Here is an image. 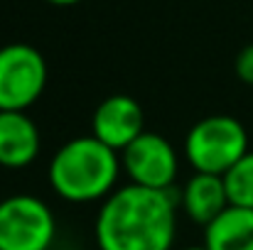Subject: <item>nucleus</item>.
<instances>
[{
  "label": "nucleus",
  "instance_id": "1",
  "mask_svg": "<svg viewBox=\"0 0 253 250\" xmlns=\"http://www.w3.org/2000/svg\"><path fill=\"white\" fill-rule=\"evenodd\" d=\"M174 233V194L138 184L121 186L103 199L93 226L98 250H172Z\"/></svg>",
  "mask_w": 253,
  "mask_h": 250
},
{
  "label": "nucleus",
  "instance_id": "2",
  "mask_svg": "<svg viewBox=\"0 0 253 250\" xmlns=\"http://www.w3.org/2000/svg\"><path fill=\"white\" fill-rule=\"evenodd\" d=\"M121 155L93 135L64 143L49 162V186L72 204L108 199L121 174Z\"/></svg>",
  "mask_w": 253,
  "mask_h": 250
},
{
  "label": "nucleus",
  "instance_id": "3",
  "mask_svg": "<svg viewBox=\"0 0 253 250\" xmlns=\"http://www.w3.org/2000/svg\"><path fill=\"white\" fill-rule=\"evenodd\" d=\"M249 152V133L234 115H207L197 120L184 138V157L194 172L224 177Z\"/></svg>",
  "mask_w": 253,
  "mask_h": 250
},
{
  "label": "nucleus",
  "instance_id": "4",
  "mask_svg": "<svg viewBox=\"0 0 253 250\" xmlns=\"http://www.w3.org/2000/svg\"><path fill=\"white\" fill-rule=\"evenodd\" d=\"M57 221L52 209L32 194L0 201V250H52Z\"/></svg>",
  "mask_w": 253,
  "mask_h": 250
},
{
  "label": "nucleus",
  "instance_id": "5",
  "mask_svg": "<svg viewBox=\"0 0 253 250\" xmlns=\"http://www.w3.org/2000/svg\"><path fill=\"white\" fill-rule=\"evenodd\" d=\"M47 86V62L32 44L0 47V110H27Z\"/></svg>",
  "mask_w": 253,
  "mask_h": 250
},
{
  "label": "nucleus",
  "instance_id": "6",
  "mask_svg": "<svg viewBox=\"0 0 253 250\" xmlns=\"http://www.w3.org/2000/svg\"><path fill=\"white\" fill-rule=\"evenodd\" d=\"M121 165L126 169L130 184L165 191L177 179L179 157L168 138L145 130L121 152Z\"/></svg>",
  "mask_w": 253,
  "mask_h": 250
},
{
  "label": "nucleus",
  "instance_id": "7",
  "mask_svg": "<svg viewBox=\"0 0 253 250\" xmlns=\"http://www.w3.org/2000/svg\"><path fill=\"white\" fill-rule=\"evenodd\" d=\"M145 133V110L128 93H113L103 98L91 118V135L118 155Z\"/></svg>",
  "mask_w": 253,
  "mask_h": 250
},
{
  "label": "nucleus",
  "instance_id": "8",
  "mask_svg": "<svg viewBox=\"0 0 253 250\" xmlns=\"http://www.w3.org/2000/svg\"><path fill=\"white\" fill-rule=\"evenodd\" d=\"M42 138L25 110H0V167L22 169L40 155Z\"/></svg>",
  "mask_w": 253,
  "mask_h": 250
},
{
  "label": "nucleus",
  "instance_id": "9",
  "mask_svg": "<svg viewBox=\"0 0 253 250\" xmlns=\"http://www.w3.org/2000/svg\"><path fill=\"white\" fill-rule=\"evenodd\" d=\"M226 206H231V204H229L224 177L194 172L187 179V184L182 189V209L194 223L209 226Z\"/></svg>",
  "mask_w": 253,
  "mask_h": 250
},
{
  "label": "nucleus",
  "instance_id": "10",
  "mask_svg": "<svg viewBox=\"0 0 253 250\" xmlns=\"http://www.w3.org/2000/svg\"><path fill=\"white\" fill-rule=\"evenodd\" d=\"M207 250H253V209L226 206L209 226H204Z\"/></svg>",
  "mask_w": 253,
  "mask_h": 250
},
{
  "label": "nucleus",
  "instance_id": "11",
  "mask_svg": "<svg viewBox=\"0 0 253 250\" xmlns=\"http://www.w3.org/2000/svg\"><path fill=\"white\" fill-rule=\"evenodd\" d=\"M226 194L231 206L253 209V150H249L236 165L224 174Z\"/></svg>",
  "mask_w": 253,
  "mask_h": 250
},
{
  "label": "nucleus",
  "instance_id": "12",
  "mask_svg": "<svg viewBox=\"0 0 253 250\" xmlns=\"http://www.w3.org/2000/svg\"><path fill=\"white\" fill-rule=\"evenodd\" d=\"M234 71L239 76V81L253 86V42L246 44L239 54H236V62H234Z\"/></svg>",
  "mask_w": 253,
  "mask_h": 250
},
{
  "label": "nucleus",
  "instance_id": "13",
  "mask_svg": "<svg viewBox=\"0 0 253 250\" xmlns=\"http://www.w3.org/2000/svg\"><path fill=\"white\" fill-rule=\"evenodd\" d=\"M49 5H59V7H69V5H77L82 0H47Z\"/></svg>",
  "mask_w": 253,
  "mask_h": 250
},
{
  "label": "nucleus",
  "instance_id": "14",
  "mask_svg": "<svg viewBox=\"0 0 253 250\" xmlns=\"http://www.w3.org/2000/svg\"><path fill=\"white\" fill-rule=\"evenodd\" d=\"M182 250H207L204 246H189V248H182Z\"/></svg>",
  "mask_w": 253,
  "mask_h": 250
}]
</instances>
